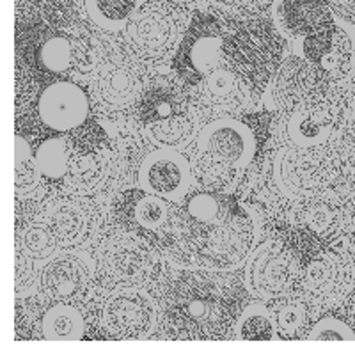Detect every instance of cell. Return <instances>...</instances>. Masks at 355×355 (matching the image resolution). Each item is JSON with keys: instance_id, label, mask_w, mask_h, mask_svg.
<instances>
[{"instance_id": "6da1fadb", "label": "cell", "mask_w": 355, "mask_h": 355, "mask_svg": "<svg viewBox=\"0 0 355 355\" xmlns=\"http://www.w3.org/2000/svg\"><path fill=\"white\" fill-rule=\"evenodd\" d=\"M166 318L176 338L215 339L230 327L231 306L214 277L187 272L167 291Z\"/></svg>"}, {"instance_id": "7a4b0ae2", "label": "cell", "mask_w": 355, "mask_h": 355, "mask_svg": "<svg viewBox=\"0 0 355 355\" xmlns=\"http://www.w3.org/2000/svg\"><path fill=\"white\" fill-rule=\"evenodd\" d=\"M327 144L297 148L284 144L274 158V182L286 198L311 199L327 189L338 174Z\"/></svg>"}, {"instance_id": "3957f363", "label": "cell", "mask_w": 355, "mask_h": 355, "mask_svg": "<svg viewBox=\"0 0 355 355\" xmlns=\"http://www.w3.org/2000/svg\"><path fill=\"white\" fill-rule=\"evenodd\" d=\"M93 93L98 105L109 110H125L135 105L146 87V68L141 57L121 49H110L98 55L93 68Z\"/></svg>"}, {"instance_id": "277c9868", "label": "cell", "mask_w": 355, "mask_h": 355, "mask_svg": "<svg viewBox=\"0 0 355 355\" xmlns=\"http://www.w3.org/2000/svg\"><path fill=\"white\" fill-rule=\"evenodd\" d=\"M300 263L288 247L279 242H265L247 259L243 281L256 299L272 300L286 295L300 283Z\"/></svg>"}, {"instance_id": "5b68a950", "label": "cell", "mask_w": 355, "mask_h": 355, "mask_svg": "<svg viewBox=\"0 0 355 355\" xmlns=\"http://www.w3.org/2000/svg\"><path fill=\"white\" fill-rule=\"evenodd\" d=\"M157 306L144 290L119 288L101 309V329L114 339H144L157 327Z\"/></svg>"}, {"instance_id": "8992f818", "label": "cell", "mask_w": 355, "mask_h": 355, "mask_svg": "<svg viewBox=\"0 0 355 355\" xmlns=\"http://www.w3.org/2000/svg\"><path fill=\"white\" fill-rule=\"evenodd\" d=\"M254 236V224L247 215L230 214L218 226L199 233V261L217 270L234 268L250 252Z\"/></svg>"}, {"instance_id": "52a82bcc", "label": "cell", "mask_w": 355, "mask_h": 355, "mask_svg": "<svg viewBox=\"0 0 355 355\" xmlns=\"http://www.w3.org/2000/svg\"><path fill=\"white\" fill-rule=\"evenodd\" d=\"M222 28L211 17L196 18L180 43L174 69L178 77L190 85H198L220 64Z\"/></svg>"}, {"instance_id": "ba28073f", "label": "cell", "mask_w": 355, "mask_h": 355, "mask_svg": "<svg viewBox=\"0 0 355 355\" xmlns=\"http://www.w3.org/2000/svg\"><path fill=\"white\" fill-rule=\"evenodd\" d=\"M123 31L130 52L144 61H162L176 49L180 28L167 9L151 4L139 8Z\"/></svg>"}, {"instance_id": "9c48e42d", "label": "cell", "mask_w": 355, "mask_h": 355, "mask_svg": "<svg viewBox=\"0 0 355 355\" xmlns=\"http://www.w3.org/2000/svg\"><path fill=\"white\" fill-rule=\"evenodd\" d=\"M329 77L304 57H290L281 64L272 82L270 93L275 107L291 112L297 107L322 101Z\"/></svg>"}, {"instance_id": "30bf717a", "label": "cell", "mask_w": 355, "mask_h": 355, "mask_svg": "<svg viewBox=\"0 0 355 355\" xmlns=\"http://www.w3.org/2000/svg\"><path fill=\"white\" fill-rule=\"evenodd\" d=\"M100 210L91 199L68 196L55 199L44 214V224L55 236L59 247H80L96 236Z\"/></svg>"}, {"instance_id": "8fae6325", "label": "cell", "mask_w": 355, "mask_h": 355, "mask_svg": "<svg viewBox=\"0 0 355 355\" xmlns=\"http://www.w3.org/2000/svg\"><path fill=\"white\" fill-rule=\"evenodd\" d=\"M192 183V167L178 150L158 148L142 160L137 173V185L144 192L160 196L167 201L185 198Z\"/></svg>"}, {"instance_id": "7c38bea8", "label": "cell", "mask_w": 355, "mask_h": 355, "mask_svg": "<svg viewBox=\"0 0 355 355\" xmlns=\"http://www.w3.org/2000/svg\"><path fill=\"white\" fill-rule=\"evenodd\" d=\"M300 284L309 300L318 306H336L355 284V266L350 258L334 252L320 256L304 270Z\"/></svg>"}, {"instance_id": "4fadbf2b", "label": "cell", "mask_w": 355, "mask_h": 355, "mask_svg": "<svg viewBox=\"0 0 355 355\" xmlns=\"http://www.w3.org/2000/svg\"><path fill=\"white\" fill-rule=\"evenodd\" d=\"M153 252L144 240L132 234H119L101 249L100 265L110 283L119 286L141 284L153 268Z\"/></svg>"}, {"instance_id": "5bb4252c", "label": "cell", "mask_w": 355, "mask_h": 355, "mask_svg": "<svg viewBox=\"0 0 355 355\" xmlns=\"http://www.w3.org/2000/svg\"><path fill=\"white\" fill-rule=\"evenodd\" d=\"M93 283V263L75 252H62L43 266L40 288L53 302H78Z\"/></svg>"}, {"instance_id": "9a60e30c", "label": "cell", "mask_w": 355, "mask_h": 355, "mask_svg": "<svg viewBox=\"0 0 355 355\" xmlns=\"http://www.w3.org/2000/svg\"><path fill=\"white\" fill-rule=\"evenodd\" d=\"M198 153H210L243 171L254 158V133L239 119L217 117L199 133Z\"/></svg>"}, {"instance_id": "2e32d148", "label": "cell", "mask_w": 355, "mask_h": 355, "mask_svg": "<svg viewBox=\"0 0 355 355\" xmlns=\"http://www.w3.org/2000/svg\"><path fill=\"white\" fill-rule=\"evenodd\" d=\"M41 121L55 132H69L84 125L89 116V100L73 82H53L37 101Z\"/></svg>"}, {"instance_id": "e0dca14e", "label": "cell", "mask_w": 355, "mask_h": 355, "mask_svg": "<svg viewBox=\"0 0 355 355\" xmlns=\"http://www.w3.org/2000/svg\"><path fill=\"white\" fill-rule=\"evenodd\" d=\"M249 101V85L230 69H214L198 84V107L205 116L230 117L245 109Z\"/></svg>"}, {"instance_id": "ac0fdd59", "label": "cell", "mask_w": 355, "mask_h": 355, "mask_svg": "<svg viewBox=\"0 0 355 355\" xmlns=\"http://www.w3.org/2000/svg\"><path fill=\"white\" fill-rule=\"evenodd\" d=\"M334 132V114L325 101L297 107L284 125V141L297 148L327 144Z\"/></svg>"}, {"instance_id": "d6986e66", "label": "cell", "mask_w": 355, "mask_h": 355, "mask_svg": "<svg viewBox=\"0 0 355 355\" xmlns=\"http://www.w3.org/2000/svg\"><path fill=\"white\" fill-rule=\"evenodd\" d=\"M185 87L173 75H157L148 80L137 100V117L144 125L164 121L187 112Z\"/></svg>"}, {"instance_id": "ffe728a7", "label": "cell", "mask_w": 355, "mask_h": 355, "mask_svg": "<svg viewBox=\"0 0 355 355\" xmlns=\"http://www.w3.org/2000/svg\"><path fill=\"white\" fill-rule=\"evenodd\" d=\"M277 20L284 33L302 40L320 28L334 24L336 18L323 0H281Z\"/></svg>"}, {"instance_id": "44dd1931", "label": "cell", "mask_w": 355, "mask_h": 355, "mask_svg": "<svg viewBox=\"0 0 355 355\" xmlns=\"http://www.w3.org/2000/svg\"><path fill=\"white\" fill-rule=\"evenodd\" d=\"M110 176L109 158L100 153H87L71 158L69 169L66 173V189L71 194L89 196L94 194L105 185Z\"/></svg>"}, {"instance_id": "7402d4cb", "label": "cell", "mask_w": 355, "mask_h": 355, "mask_svg": "<svg viewBox=\"0 0 355 355\" xmlns=\"http://www.w3.org/2000/svg\"><path fill=\"white\" fill-rule=\"evenodd\" d=\"M40 332L44 341H80L85 334V320L75 306L59 302L44 313Z\"/></svg>"}, {"instance_id": "603a6c76", "label": "cell", "mask_w": 355, "mask_h": 355, "mask_svg": "<svg viewBox=\"0 0 355 355\" xmlns=\"http://www.w3.org/2000/svg\"><path fill=\"white\" fill-rule=\"evenodd\" d=\"M240 173L242 171L231 166L230 162L210 153H198L192 166V176L208 192H230L239 182Z\"/></svg>"}, {"instance_id": "cb8c5ba5", "label": "cell", "mask_w": 355, "mask_h": 355, "mask_svg": "<svg viewBox=\"0 0 355 355\" xmlns=\"http://www.w3.org/2000/svg\"><path fill=\"white\" fill-rule=\"evenodd\" d=\"M329 80H343L355 68V34L336 20V36L332 49L320 59L318 64Z\"/></svg>"}, {"instance_id": "d4e9b609", "label": "cell", "mask_w": 355, "mask_h": 355, "mask_svg": "<svg viewBox=\"0 0 355 355\" xmlns=\"http://www.w3.org/2000/svg\"><path fill=\"white\" fill-rule=\"evenodd\" d=\"M196 132H198L196 117L189 112L178 114L164 121L150 123L144 128L146 137L150 139V142L157 144L158 148H171V150L185 148L189 142L194 141Z\"/></svg>"}, {"instance_id": "484cf974", "label": "cell", "mask_w": 355, "mask_h": 355, "mask_svg": "<svg viewBox=\"0 0 355 355\" xmlns=\"http://www.w3.org/2000/svg\"><path fill=\"white\" fill-rule=\"evenodd\" d=\"M141 4L142 0H84L89 18L103 31L125 28Z\"/></svg>"}, {"instance_id": "4316f807", "label": "cell", "mask_w": 355, "mask_h": 355, "mask_svg": "<svg viewBox=\"0 0 355 355\" xmlns=\"http://www.w3.org/2000/svg\"><path fill=\"white\" fill-rule=\"evenodd\" d=\"M171 201L160 198V196L146 192L144 196L137 198L132 208V217L141 230L148 233H162L173 224V208Z\"/></svg>"}, {"instance_id": "83f0119b", "label": "cell", "mask_w": 355, "mask_h": 355, "mask_svg": "<svg viewBox=\"0 0 355 355\" xmlns=\"http://www.w3.org/2000/svg\"><path fill=\"white\" fill-rule=\"evenodd\" d=\"M41 176L43 173L37 166L36 155H33L28 142L17 135L15 137V194L18 198L34 194L41 185Z\"/></svg>"}, {"instance_id": "f1b7e54d", "label": "cell", "mask_w": 355, "mask_h": 355, "mask_svg": "<svg viewBox=\"0 0 355 355\" xmlns=\"http://www.w3.org/2000/svg\"><path fill=\"white\" fill-rule=\"evenodd\" d=\"M37 64L53 75H64L75 64V46L69 37L52 34L40 44L36 53Z\"/></svg>"}, {"instance_id": "f546056e", "label": "cell", "mask_w": 355, "mask_h": 355, "mask_svg": "<svg viewBox=\"0 0 355 355\" xmlns=\"http://www.w3.org/2000/svg\"><path fill=\"white\" fill-rule=\"evenodd\" d=\"M277 336L274 315L263 304L247 307L236 323V338L243 341H274Z\"/></svg>"}, {"instance_id": "4dcf8cb0", "label": "cell", "mask_w": 355, "mask_h": 355, "mask_svg": "<svg viewBox=\"0 0 355 355\" xmlns=\"http://www.w3.org/2000/svg\"><path fill=\"white\" fill-rule=\"evenodd\" d=\"M36 162L43 176L64 178L71 164V146L62 137L49 139L36 150Z\"/></svg>"}, {"instance_id": "1f68e13d", "label": "cell", "mask_w": 355, "mask_h": 355, "mask_svg": "<svg viewBox=\"0 0 355 355\" xmlns=\"http://www.w3.org/2000/svg\"><path fill=\"white\" fill-rule=\"evenodd\" d=\"M187 214H189L190 220L199 227V233L210 230L214 226H218L230 215L220 199L214 192H208V190L199 192V194L192 196L189 199V202H187Z\"/></svg>"}, {"instance_id": "d6a6232c", "label": "cell", "mask_w": 355, "mask_h": 355, "mask_svg": "<svg viewBox=\"0 0 355 355\" xmlns=\"http://www.w3.org/2000/svg\"><path fill=\"white\" fill-rule=\"evenodd\" d=\"M21 254L31 259H49L55 254L57 243L55 236L46 224H31L24 227L18 236Z\"/></svg>"}, {"instance_id": "836d02e7", "label": "cell", "mask_w": 355, "mask_h": 355, "mask_svg": "<svg viewBox=\"0 0 355 355\" xmlns=\"http://www.w3.org/2000/svg\"><path fill=\"white\" fill-rule=\"evenodd\" d=\"M274 322L277 334L284 339H295L307 325V309L299 300H288L275 307Z\"/></svg>"}, {"instance_id": "e575fe53", "label": "cell", "mask_w": 355, "mask_h": 355, "mask_svg": "<svg viewBox=\"0 0 355 355\" xmlns=\"http://www.w3.org/2000/svg\"><path fill=\"white\" fill-rule=\"evenodd\" d=\"M306 338L309 341H355V332L341 320L325 316L311 327Z\"/></svg>"}, {"instance_id": "d590c367", "label": "cell", "mask_w": 355, "mask_h": 355, "mask_svg": "<svg viewBox=\"0 0 355 355\" xmlns=\"http://www.w3.org/2000/svg\"><path fill=\"white\" fill-rule=\"evenodd\" d=\"M332 220H334V214H332V208L327 202L313 201V198H311V202L304 206L302 222L316 233H322V231L327 230Z\"/></svg>"}, {"instance_id": "8d00e7d4", "label": "cell", "mask_w": 355, "mask_h": 355, "mask_svg": "<svg viewBox=\"0 0 355 355\" xmlns=\"http://www.w3.org/2000/svg\"><path fill=\"white\" fill-rule=\"evenodd\" d=\"M338 226L348 245L355 249V194L343 202L338 214Z\"/></svg>"}, {"instance_id": "74e56055", "label": "cell", "mask_w": 355, "mask_h": 355, "mask_svg": "<svg viewBox=\"0 0 355 355\" xmlns=\"http://www.w3.org/2000/svg\"><path fill=\"white\" fill-rule=\"evenodd\" d=\"M347 128L350 132L352 139L355 141V96L352 98L350 105H348V114H347Z\"/></svg>"}, {"instance_id": "f35d334b", "label": "cell", "mask_w": 355, "mask_h": 355, "mask_svg": "<svg viewBox=\"0 0 355 355\" xmlns=\"http://www.w3.org/2000/svg\"><path fill=\"white\" fill-rule=\"evenodd\" d=\"M352 322H354V327H355V306L354 309H352Z\"/></svg>"}]
</instances>
